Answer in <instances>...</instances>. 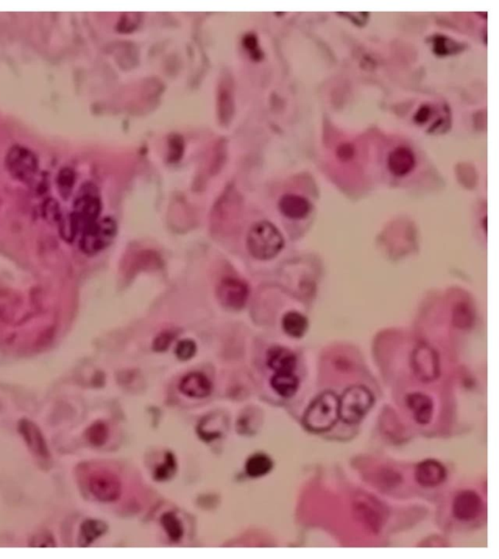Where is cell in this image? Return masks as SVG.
<instances>
[{
  "mask_svg": "<svg viewBox=\"0 0 499 559\" xmlns=\"http://www.w3.org/2000/svg\"><path fill=\"white\" fill-rule=\"evenodd\" d=\"M429 116L430 108L429 106L424 105L419 108V110L417 111L415 118L417 123H424L427 122L428 118H429Z\"/></svg>",
  "mask_w": 499,
  "mask_h": 559,
  "instance_id": "obj_29",
  "label": "cell"
},
{
  "mask_svg": "<svg viewBox=\"0 0 499 559\" xmlns=\"http://www.w3.org/2000/svg\"><path fill=\"white\" fill-rule=\"evenodd\" d=\"M271 387L283 398H291L298 391L300 381L293 373H279L271 378Z\"/></svg>",
  "mask_w": 499,
  "mask_h": 559,
  "instance_id": "obj_18",
  "label": "cell"
},
{
  "mask_svg": "<svg viewBox=\"0 0 499 559\" xmlns=\"http://www.w3.org/2000/svg\"><path fill=\"white\" fill-rule=\"evenodd\" d=\"M179 391L191 398L203 399L211 394L212 384L203 373H192L182 379Z\"/></svg>",
  "mask_w": 499,
  "mask_h": 559,
  "instance_id": "obj_12",
  "label": "cell"
},
{
  "mask_svg": "<svg viewBox=\"0 0 499 559\" xmlns=\"http://www.w3.org/2000/svg\"><path fill=\"white\" fill-rule=\"evenodd\" d=\"M88 437L93 444L102 445L108 439V428L105 424L96 423L88 431Z\"/></svg>",
  "mask_w": 499,
  "mask_h": 559,
  "instance_id": "obj_26",
  "label": "cell"
},
{
  "mask_svg": "<svg viewBox=\"0 0 499 559\" xmlns=\"http://www.w3.org/2000/svg\"><path fill=\"white\" fill-rule=\"evenodd\" d=\"M415 155L409 148H396L393 153H390L389 167L395 176H403L409 174L415 168Z\"/></svg>",
  "mask_w": 499,
  "mask_h": 559,
  "instance_id": "obj_16",
  "label": "cell"
},
{
  "mask_svg": "<svg viewBox=\"0 0 499 559\" xmlns=\"http://www.w3.org/2000/svg\"><path fill=\"white\" fill-rule=\"evenodd\" d=\"M279 209L289 219H301L310 212V204L303 197L288 194L280 200Z\"/></svg>",
  "mask_w": 499,
  "mask_h": 559,
  "instance_id": "obj_17",
  "label": "cell"
},
{
  "mask_svg": "<svg viewBox=\"0 0 499 559\" xmlns=\"http://www.w3.org/2000/svg\"><path fill=\"white\" fill-rule=\"evenodd\" d=\"M176 356H178L179 360L189 361L194 358L195 353H196V344L191 339H184L179 341L177 345Z\"/></svg>",
  "mask_w": 499,
  "mask_h": 559,
  "instance_id": "obj_25",
  "label": "cell"
},
{
  "mask_svg": "<svg viewBox=\"0 0 499 559\" xmlns=\"http://www.w3.org/2000/svg\"><path fill=\"white\" fill-rule=\"evenodd\" d=\"M457 45L445 37H437L434 39V52L438 56H447L455 52Z\"/></svg>",
  "mask_w": 499,
  "mask_h": 559,
  "instance_id": "obj_27",
  "label": "cell"
},
{
  "mask_svg": "<svg viewBox=\"0 0 499 559\" xmlns=\"http://www.w3.org/2000/svg\"><path fill=\"white\" fill-rule=\"evenodd\" d=\"M118 226L115 219L105 217L94 222L81 233L80 249L85 255H93L110 246L115 239Z\"/></svg>",
  "mask_w": 499,
  "mask_h": 559,
  "instance_id": "obj_4",
  "label": "cell"
},
{
  "mask_svg": "<svg viewBox=\"0 0 499 559\" xmlns=\"http://www.w3.org/2000/svg\"><path fill=\"white\" fill-rule=\"evenodd\" d=\"M102 206L99 197L93 191L85 189L75 201V212L70 216L77 231L82 233L83 230L97 221Z\"/></svg>",
  "mask_w": 499,
  "mask_h": 559,
  "instance_id": "obj_6",
  "label": "cell"
},
{
  "mask_svg": "<svg viewBox=\"0 0 499 559\" xmlns=\"http://www.w3.org/2000/svg\"><path fill=\"white\" fill-rule=\"evenodd\" d=\"M374 404V394L367 387H349L339 398V419L346 424H358L371 411Z\"/></svg>",
  "mask_w": 499,
  "mask_h": 559,
  "instance_id": "obj_3",
  "label": "cell"
},
{
  "mask_svg": "<svg viewBox=\"0 0 499 559\" xmlns=\"http://www.w3.org/2000/svg\"><path fill=\"white\" fill-rule=\"evenodd\" d=\"M19 431L27 442V446L34 454L42 458L49 456L46 442L37 425L30 420L22 419L19 423Z\"/></svg>",
  "mask_w": 499,
  "mask_h": 559,
  "instance_id": "obj_13",
  "label": "cell"
},
{
  "mask_svg": "<svg viewBox=\"0 0 499 559\" xmlns=\"http://www.w3.org/2000/svg\"><path fill=\"white\" fill-rule=\"evenodd\" d=\"M247 246L255 259L268 260L279 254L283 249L284 239L274 225L268 221H260L251 229L247 237Z\"/></svg>",
  "mask_w": 499,
  "mask_h": 559,
  "instance_id": "obj_2",
  "label": "cell"
},
{
  "mask_svg": "<svg viewBox=\"0 0 499 559\" xmlns=\"http://www.w3.org/2000/svg\"><path fill=\"white\" fill-rule=\"evenodd\" d=\"M173 340V335L170 333H161L160 335L157 336L153 342V349L156 352L165 351L169 347Z\"/></svg>",
  "mask_w": 499,
  "mask_h": 559,
  "instance_id": "obj_28",
  "label": "cell"
},
{
  "mask_svg": "<svg viewBox=\"0 0 499 559\" xmlns=\"http://www.w3.org/2000/svg\"><path fill=\"white\" fill-rule=\"evenodd\" d=\"M339 398L333 391H325L314 399L303 416V425L309 432L321 434L338 423Z\"/></svg>",
  "mask_w": 499,
  "mask_h": 559,
  "instance_id": "obj_1",
  "label": "cell"
},
{
  "mask_svg": "<svg viewBox=\"0 0 499 559\" xmlns=\"http://www.w3.org/2000/svg\"><path fill=\"white\" fill-rule=\"evenodd\" d=\"M447 479V470L440 462L427 459L415 469V480L423 487L432 488L442 484Z\"/></svg>",
  "mask_w": 499,
  "mask_h": 559,
  "instance_id": "obj_10",
  "label": "cell"
},
{
  "mask_svg": "<svg viewBox=\"0 0 499 559\" xmlns=\"http://www.w3.org/2000/svg\"><path fill=\"white\" fill-rule=\"evenodd\" d=\"M177 470V462L175 460V457L173 454H167L165 458V462L157 468L156 470V479L157 480H167L171 479L172 477L175 475Z\"/></svg>",
  "mask_w": 499,
  "mask_h": 559,
  "instance_id": "obj_24",
  "label": "cell"
},
{
  "mask_svg": "<svg viewBox=\"0 0 499 559\" xmlns=\"http://www.w3.org/2000/svg\"><path fill=\"white\" fill-rule=\"evenodd\" d=\"M407 406L414 414L417 423L422 425L430 423L434 406L429 397L422 393L410 394L407 397Z\"/></svg>",
  "mask_w": 499,
  "mask_h": 559,
  "instance_id": "obj_14",
  "label": "cell"
},
{
  "mask_svg": "<svg viewBox=\"0 0 499 559\" xmlns=\"http://www.w3.org/2000/svg\"><path fill=\"white\" fill-rule=\"evenodd\" d=\"M6 165L9 173L22 182L32 181L39 169L34 154L30 149L20 146L10 149L6 157Z\"/></svg>",
  "mask_w": 499,
  "mask_h": 559,
  "instance_id": "obj_5",
  "label": "cell"
},
{
  "mask_svg": "<svg viewBox=\"0 0 499 559\" xmlns=\"http://www.w3.org/2000/svg\"><path fill=\"white\" fill-rule=\"evenodd\" d=\"M161 523L171 540L177 542L182 537L184 529H182V523L173 513H167L162 515Z\"/></svg>",
  "mask_w": 499,
  "mask_h": 559,
  "instance_id": "obj_22",
  "label": "cell"
},
{
  "mask_svg": "<svg viewBox=\"0 0 499 559\" xmlns=\"http://www.w3.org/2000/svg\"><path fill=\"white\" fill-rule=\"evenodd\" d=\"M90 489L99 500L111 502L120 496L121 485L115 475L108 473H99L91 480Z\"/></svg>",
  "mask_w": 499,
  "mask_h": 559,
  "instance_id": "obj_9",
  "label": "cell"
},
{
  "mask_svg": "<svg viewBox=\"0 0 499 559\" xmlns=\"http://www.w3.org/2000/svg\"><path fill=\"white\" fill-rule=\"evenodd\" d=\"M75 181V176L72 169L65 168L60 172L59 176H58V188H59L62 197L68 198L70 196Z\"/></svg>",
  "mask_w": 499,
  "mask_h": 559,
  "instance_id": "obj_23",
  "label": "cell"
},
{
  "mask_svg": "<svg viewBox=\"0 0 499 559\" xmlns=\"http://www.w3.org/2000/svg\"><path fill=\"white\" fill-rule=\"evenodd\" d=\"M217 297L220 304L230 310H239L244 307L249 297L247 285L234 278H227L220 283Z\"/></svg>",
  "mask_w": 499,
  "mask_h": 559,
  "instance_id": "obj_7",
  "label": "cell"
},
{
  "mask_svg": "<svg viewBox=\"0 0 499 559\" xmlns=\"http://www.w3.org/2000/svg\"><path fill=\"white\" fill-rule=\"evenodd\" d=\"M106 525L103 521L96 520H85L80 527V546H89L96 539L101 537L106 532Z\"/></svg>",
  "mask_w": 499,
  "mask_h": 559,
  "instance_id": "obj_19",
  "label": "cell"
},
{
  "mask_svg": "<svg viewBox=\"0 0 499 559\" xmlns=\"http://www.w3.org/2000/svg\"><path fill=\"white\" fill-rule=\"evenodd\" d=\"M414 364L417 375L422 380H433L438 376V359L435 352L428 347H420L415 351Z\"/></svg>",
  "mask_w": 499,
  "mask_h": 559,
  "instance_id": "obj_11",
  "label": "cell"
},
{
  "mask_svg": "<svg viewBox=\"0 0 499 559\" xmlns=\"http://www.w3.org/2000/svg\"><path fill=\"white\" fill-rule=\"evenodd\" d=\"M282 325L284 330L288 335L300 338L306 333L308 323L301 314L289 312L284 316Z\"/></svg>",
  "mask_w": 499,
  "mask_h": 559,
  "instance_id": "obj_20",
  "label": "cell"
},
{
  "mask_svg": "<svg viewBox=\"0 0 499 559\" xmlns=\"http://www.w3.org/2000/svg\"><path fill=\"white\" fill-rule=\"evenodd\" d=\"M453 515L461 521L477 518L483 510V501L477 493L465 490L455 498L453 506Z\"/></svg>",
  "mask_w": 499,
  "mask_h": 559,
  "instance_id": "obj_8",
  "label": "cell"
},
{
  "mask_svg": "<svg viewBox=\"0 0 499 559\" xmlns=\"http://www.w3.org/2000/svg\"><path fill=\"white\" fill-rule=\"evenodd\" d=\"M273 463L265 454H255L246 463V472L252 477H260L267 475L272 469Z\"/></svg>",
  "mask_w": 499,
  "mask_h": 559,
  "instance_id": "obj_21",
  "label": "cell"
},
{
  "mask_svg": "<svg viewBox=\"0 0 499 559\" xmlns=\"http://www.w3.org/2000/svg\"><path fill=\"white\" fill-rule=\"evenodd\" d=\"M267 364L276 373H293L296 368L295 354L283 347L271 348L267 353Z\"/></svg>",
  "mask_w": 499,
  "mask_h": 559,
  "instance_id": "obj_15",
  "label": "cell"
}]
</instances>
